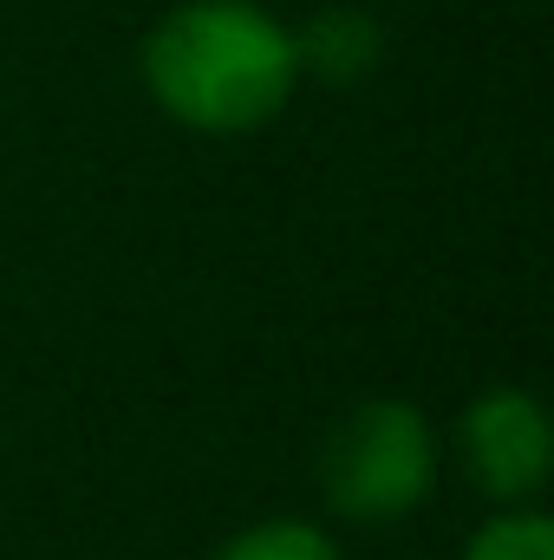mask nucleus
Here are the masks:
<instances>
[{"mask_svg":"<svg viewBox=\"0 0 554 560\" xmlns=\"http://www.w3.org/2000/svg\"><path fill=\"white\" fill-rule=\"evenodd\" d=\"M150 105L203 138H249L293 105V33L255 0H183L138 46Z\"/></svg>","mask_w":554,"mask_h":560,"instance_id":"1","label":"nucleus"},{"mask_svg":"<svg viewBox=\"0 0 554 560\" xmlns=\"http://www.w3.org/2000/svg\"><path fill=\"white\" fill-rule=\"evenodd\" d=\"M437 423L412 398H366L320 443V495L353 528H392L437 489Z\"/></svg>","mask_w":554,"mask_h":560,"instance_id":"2","label":"nucleus"},{"mask_svg":"<svg viewBox=\"0 0 554 560\" xmlns=\"http://www.w3.org/2000/svg\"><path fill=\"white\" fill-rule=\"evenodd\" d=\"M457 443H463L470 482L496 509H529L554 476L549 411H542V398L529 385H489V392H476L463 423H457Z\"/></svg>","mask_w":554,"mask_h":560,"instance_id":"3","label":"nucleus"},{"mask_svg":"<svg viewBox=\"0 0 554 560\" xmlns=\"http://www.w3.org/2000/svg\"><path fill=\"white\" fill-rule=\"evenodd\" d=\"M293 52H300V72H320L333 85H353L379 66L385 39L366 13H320L307 33H293Z\"/></svg>","mask_w":554,"mask_h":560,"instance_id":"4","label":"nucleus"},{"mask_svg":"<svg viewBox=\"0 0 554 560\" xmlns=\"http://www.w3.org/2000/svg\"><path fill=\"white\" fill-rule=\"evenodd\" d=\"M209 560H346V548H339V535L320 528V522L275 515V522H255V528L229 535Z\"/></svg>","mask_w":554,"mask_h":560,"instance_id":"5","label":"nucleus"},{"mask_svg":"<svg viewBox=\"0 0 554 560\" xmlns=\"http://www.w3.org/2000/svg\"><path fill=\"white\" fill-rule=\"evenodd\" d=\"M457 560H554V522L529 502V509H503L489 515Z\"/></svg>","mask_w":554,"mask_h":560,"instance_id":"6","label":"nucleus"}]
</instances>
